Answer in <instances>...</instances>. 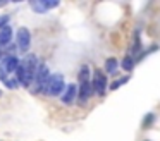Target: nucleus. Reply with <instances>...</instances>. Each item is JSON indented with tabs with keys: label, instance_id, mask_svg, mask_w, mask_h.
I'll list each match as a JSON object with an SVG mask.
<instances>
[{
	"label": "nucleus",
	"instance_id": "f257e3e1",
	"mask_svg": "<svg viewBox=\"0 0 160 141\" xmlns=\"http://www.w3.org/2000/svg\"><path fill=\"white\" fill-rule=\"evenodd\" d=\"M36 69H38V62H36L35 55H26V58L19 64L18 71H16V79L21 83L22 86H33L36 76Z\"/></svg>",
	"mask_w": 160,
	"mask_h": 141
},
{
	"label": "nucleus",
	"instance_id": "f03ea898",
	"mask_svg": "<svg viewBox=\"0 0 160 141\" xmlns=\"http://www.w3.org/2000/svg\"><path fill=\"white\" fill-rule=\"evenodd\" d=\"M64 89H66V83H64L62 74H50V78L47 79L42 91L48 96H57V95H62Z\"/></svg>",
	"mask_w": 160,
	"mask_h": 141
},
{
	"label": "nucleus",
	"instance_id": "7ed1b4c3",
	"mask_svg": "<svg viewBox=\"0 0 160 141\" xmlns=\"http://www.w3.org/2000/svg\"><path fill=\"white\" fill-rule=\"evenodd\" d=\"M91 86H93V93H97L98 96H105L107 88H108L107 74L102 72L100 69H97V71L93 72V78H91Z\"/></svg>",
	"mask_w": 160,
	"mask_h": 141
},
{
	"label": "nucleus",
	"instance_id": "20e7f679",
	"mask_svg": "<svg viewBox=\"0 0 160 141\" xmlns=\"http://www.w3.org/2000/svg\"><path fill=\"white\" fill-rule=\"evenodd\" d=\"M50 78V71L45 64H38V69H36V76H35V83H33V91L40 93L45 86L47 79Z\"/></svg>",
	"mask_w": 160,
	"mask_h": 141
},
{
	"label": "nucleus",
	"instance_id": "39448f33",
	"mask_svg": "<svg viewBox=\"0 0 160 141\" xmlns=\"http://www.w3.org/2000/svg\"><path fill=\"white\" fill-rule=\"evenodd\" d=\"M93 95V86H91V79H84V81H79V86H78V102L81 105L88 102Z\"/></svg>",
	"mask_w": 160,
	"mask_h": 141
},
{
	"label": "nucleus",
	"instance_id": "423d86ee",
	"mask_svg": "<svg viewBox=\"0 0 160 141\" xmlns=\"http://www.w3.org/2000/svg\"><path fill=\"white\" fill-rule=\"evenodd\" d=\"M29 5H31V9L35 10V12L43 14L48 9H53V7L59 5V0H31Z\"/></svg>",
	"mask_w": 160,
	"mask_h": 141
},
{
	"label": "nucleus",
	"instance_id": "0eeeda50",
	"mask_svg": "<svg viewBox=\"0 0 160 141\" xmlns=\"http://www.w3.org/2000/svg\"><path fill=\"white\" fill-rule=\"evenodd\" d=\"M29 45H31V34L26 28H19L18 31V48L21 52H28Z\"/></svg>",
	"mask_w": 160,
	"mask_h": 141
},
{
	"label": "nucleus",
	"instance_id": "6e6552de",
	"mask_svg": "<svg viewBox=\"0 0 160 141\" xmlns=\"http://www.w3.org/2000/svg\"><path fill=\"white\" fill-rule=\"evenodd\" d=\"M0 64L4 65V69H5V72H7L9 76H16V71H18V67H19V58L18 57H14V55H7L5 58H2V62Z\"/></svg>",
	"mask_w": 160,
	"mask_h": 141
},
{
	"label": "nucleus",
	"instance_id": "1a4fd4ad",
	"mask_svg": "<svg viewBox=\"0 0 160 141\" xmlns=\"http://www.w3.org/2000/svg\"><path fill=\"white\" fill-rule=\"evenodd\" d=\"M60 100H62V103H66V105H71V103H74L78 100V86L76 84H67L66 89H64L62 96H60Z\"/></svg>",
	"mask_w": 160,
	"mask_h": 141
},
{
	"label": "nucleus",
	"instance_id": "9d476101",
	"mask_svg": "<svg viewBox=\"0 0 160 141\" xmlns=\"http://www.w3.org/2000/svg\"><path fill=\"white\" fill-rule=\"evenodd\" d=\"M141 33H139V29H136L134 31V36H132V45H131V50H129V53L128 55H131L132 58L136 60V57H138L139 53H141Z\"/></svg>",
	"mask_w": 160,
	"mask_h": 141
},
{
	"label": "nucleus",
	"instance_id": "9b49d317",
	"mask_svg": "<svg viewBox=\"0 0 160 141\" xmlns=\"http://www.w3.org/2000/svg\"><path fill=\"white\" fill-rule=\"evenodd\" d=\"M103 69H105V74H110V76H115L119 71V60L115 57H108L103 64Z\"/></svg>",
	"mask_w": 160,
	"mask_h": 141
},
{
	"label": "nucleus",
	"instance_id": "f8f14e48",
	"mask_svg": "<svg viewBox=\"0 0 160 141\" xmlns=\"http://www.w3.org/2000/svg\"><path fill=\"white\" fill-rule=\"evenodd\" d=\"M12 40V28L9 26H4L0 29V47H7Z\"/></svg>",
	"mask_w": 160,
	"mask_h": 141
},
{
	"label": "nucleus",
	"instance_id": "ddd939ff",
	"mask_svg": "<svg viewBox=\"0 0 160 141\" xmlns=\"http://www.w3.org/2000/svg\"><path fill=\"white\" fill-rule=\"evenodd\" d=\"M155 120H157V113H155V112H148L145 117H143L141 129H150V127L155 124Z\"/></svg>",
	"mask_w": 160,
	"mask_h": 141
},
{
	"label": "nucleus",
	"instance_id": "4468645a",
	"mask_svg": "<svg viewBox=\"0 0 160 141\" xmlns=\"http://www.w3.org/2000/svg\"><path fill=\"white\" fill-rule=\"evenodd\" d=\"M134 65H136V62L131 55H124V58L121 60V67L124 69L126 72H131L132 69H134Z\"/></svg>",
	"mask_w": 160,
	"mask_h": 141
},
{
	"label": "nucleus",
	"instance_id": "2eb2a0df",
	"mask_svg": "<svg viewBox=\"0 0 160 141\" xmlns=\"http://www.w3.org/2000/svg\"><path fill=\"white\" fill-rule=\"evenodd\" d=\"M78 79L79 81H84V79H91V69H90V65H81V69H79V72H78Z\"/></svg>",
	"mask_w": 160,
	"mask_h": 141
},
{
	"label": "nucleus",
	"instance_id": "dca6fc26",
	"mask_svg": "<svg viewBox=\"0 0 160 141\" xmlns=\"http://www.w3.org/2000/svg\"><path fill=\"white\" fill-rule=\"evenodd\" d=\"M128 81H129V74H126V76H122V78L115 79L112 84H108V89H112V91H114V89H117V88H121V86H124Z\"/></svg>",
	"mask_w": 160,
	"mask_h": 141
},
{
	"label": "nucleus",
	"instance_id": "f3484780",
	"mask_svg": "<svg viewBox=\"0 0 160 141\" xmlns=\"http://www.w3.org/2000/svg\"><path fill=\"white\" fill-rule=\"evenodd\" d=\"M0 96H2V89H0Z\"/></svg>",
	"mask_w": 160,
	"mask_h": 141
},
{
	"label": "nucleus",
	"instance_id": "a211bd4d",
	"mask_svg": "<svg viewBox=\"0 0 160 141\" xmlns=\"http://www.w3.org/2000/svg\"><path fill=\"white\" fill-rule=\"evenodd\" d=\"M143 141H150V139H143Z\"/></svg>",
	"mask_w": 160,
	"mask_h": 141
}]
</instances>
